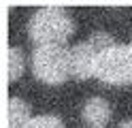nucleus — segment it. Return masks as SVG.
Instances as JSON below:
<instances>
[{
	"label": "nucleus",
	"mask_w": 132,
	"mask_h": 128,
	"mask_svg": "<svg viewBox=\"0 0 132 128\" xmlns=\"http://www.w3.org/2000/svg\"><path fill=\"white\" fill-rule=\"evenodd\" d=\"M94 77L109 85H130L132 83V43L119 45L102 51L96 60Z\"/></svg>",
	"instance_id": "obj_3"
},
{
	"label": "nucleus",
	"mask_w": 132,
	"mask_h": 128,
	"mask_svg": "<svg viewBox=\"0 0 132 128\" xmlns=\"http://www.w3.org/2000/svg\"><path fill=\"white\" fill-rule=\"evenodd\" d=\"M75 32V21L64 6H43L30 17L28 34L38 45H64Z\"/></svg>",
	"instance_id": "obj_1"
},
{
	"label": "nucleus",
	"mask_w": 132,
	"mask_h": 128,
	"mask_svg": "<svg viewBox=\"0 0 132 128\" xmlns=\"http://www.w3.org/2000/svg\"><path fill=\"white\" fill-rule=\"evenodd\" d=\"M115 45L113 34L109 32H94L87 41H81L70 47V75L75 79H87L94 77L98 56Z\"/></svg>",
	"instance_id": "obj_4"
},
{
	"label": "nucleus",
	"mask_w": 132,
	"mask_h": 128,
	"mask_svg": "<svg viewBox=\"0 0 132 128\" xmlns=\"http://www.w3.org/2000/svg\"><path fill=\"white\" fill-rule=\"evenodd\" d=\"M119 128H132V119H128V122H123V124H119Z\"/></svg>",
	"instance_id": "obj_9"
},
{
	"label": "nucleus",
	"mask_w": 132,
	"mask_h": 128,
	"mask_svg": "<svg viewBox=\"0 0 132 128\" xmlns=\"http://www.w3.org/2000/svg\"><path fill=\"white\" fill-rule=\"evenodd\" d=\"M30 105L23 98L13 96L6 105V128H26L30 124Z\"/></svg>",
	"instance_id": "obj_6"
},
{
	"label": "nucleus",
	"mask_w": 132,
	"mask_h": 128,
	"mask_svg": "<svg viewBox=\"0 0 132 128\" xmlns=\"http://www.w3.org/2000/svg\"><path fill=\"white\" fill-rule=\"evenodd\" d=\"M26 128H64V122L57 115H36L30 119Z\"/></svg>",
	"instance_id": "obj_8"
},
{
	"label": "nucleus",
	"mask_w": 132,
	"mask_h": 128,
	"mask_svg": "<svg viewBox=\"0 0 132 128\" xmlns=\"http://www.w3.org/2000/svg\"><path fill=\"white\" fill-rule=\"evenodd\" d=\"M32 73L47 85H60L70 77V47L38 45L32 51Z\"/></svg>",
	"instance_id": "obj_2"
},
{
	"label": "nucleus",
	"mask_w": 132,
	"mask_h": 128,
	"mask_svg": "<svg viewBox=\"0 0 132 128\" xmlns=\"http://www.w3.org/2000/svg\"><path fill=\"white\" fill-rule=\"evenodd\" d=\"M111 119V107L100 96L89 98L83 105V122L87 128H104Z\"/></svg>",
	"instance_id": "obj_5"
},
{
	"label": "nucleus",
	"mask_w": 132,
	"mask_h": 128,
	"mask_svg": "<svg viewBox=\"0 0 132 128\" xmlns=\"http://www.w3.org/2000/svg\"><path fill=\"white\" fill-rule=\"evenodd\" d=\"M6 75H9V81H17L23 75V54L19 47L6 49Z\"/></svg>",
	"instance_id": "obj_7"
}]
</instances>
